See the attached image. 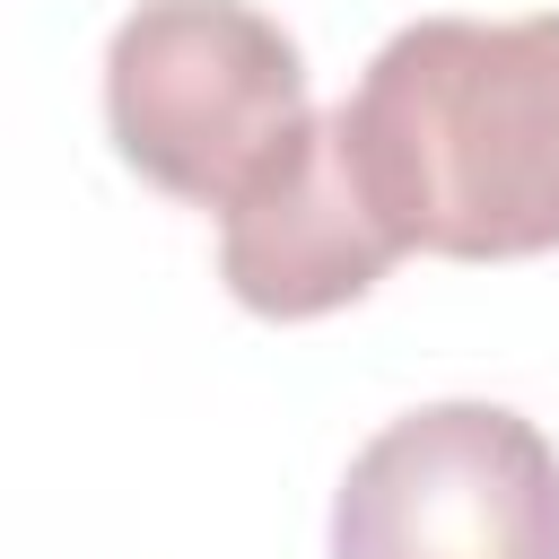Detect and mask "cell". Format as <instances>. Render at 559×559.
Masks as SVG:
<instances>
[{
	"label": "cell",
	"instance_id": "1",
	"mask_svg": "<svg viewBox=\"0 0 559 559\" xmlns=\"http://www.w3.org/2000/svg\"><path fill=\"white\" fill-rule=\"evenodd\" d=\"M332 131L402 253H559V9L411 17L332 105Z\"/></svg>",
	"mask_w": 559,
	"mask_h": 559
},
{
	"label": "cell",
	"instance_id": "2",
	"mask_svg": "<svg viewBox=\"0 0 559 559\" xmlns=\"http://www.w3.org/2000/svg\"><path fill=\"white\" fill-rule=\"evenodd\" d=\"M306 52L253 0H140L105 44V131L114 157L192 201L245 210L314 140Z\"/></svg>",
	"mask_w": 559,
	"mask_h": 559
},
{
	"label": "cell",
	"instance_id": "3",
	"mask_svg": "<svg viewBox=\"0 0 559 559\" xmlns=\"http://www.w3.org/2000/svg\"><path fill=\"white\" fill-rule=\"evenodd\" d=\"M332 559H559V454L507 402L384 419L332 489Z\"/></svg>",
	"mask_w": 559,
	"mask_h": 559
},
{
	"label": "cell",
	"instance_id": "4",
	"mask_svg": "<svg viewBox=\"0 0 559 559\" xmlns=\"http://www.w3.org/2000/svg\"><path fill=\"white\" fill-rule=\"evenodd\" d=\"M402 262V245L376 227L349 157H341V131L332 114L314 122V140L297 148V166L253 192L245 210L218 218V280L245 314L262 323H314V314H341L358 306L384 271Z\"/></svg>",
	"mask_w": 559,
	"mask_h": 559
}]
</instances>
